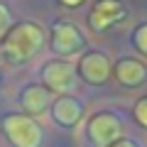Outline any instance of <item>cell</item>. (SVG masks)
Here are the masks:
<instances>
[{
    "mask_svg": "<svg viewBox=\"0 0 147 147\" xmlns=\"http://www.w3.org/2000/svg\"><path fill=\"white\" fill-rule=\"evenodd\" d=\"M3 127H5L7 137H10V142L15 147H39L42 145V130L27 115H7Z\"/></svg>",
    "mask_w": 147,
    "mask_h": 147,
    "instance_id": "2",
    "label": "cell"
},
{
    "mask_svg": "<svg viewBox=\"0 0 147 147\" xmlns=\"http://www.w3.org/2000/svg\"><path fill=\"white\" fill-rule=\"evenodd\" d=\"M54 105L52 91L42 88V86H30V88L22 93V108L27 113H44V108Z\"/></svg>",
    "mask_w": 147,
    "mask_h": 147,
    "instance_id": "8",
    "label": "cell"
},
{
    "mask_svg": "<svg viewBox=\"0 0 147 147\" xmlns=\"http://www.w3.org/2000/svg\"><path fill=\"white\" fill-rule=\"evenodd\" d=\"M52 47L57 54H76L81 47H84V37L76 30V25L71 22H57L54 25V34H52Z\"/></svg>",
    "mask_w": 147,
    "mask_h": 147,
    "instance_id": "4",
    "label": "cell"
},
{
    "mask_svg": "<svg viewBox=\"0 0 147 147\" xmlns=\"http://www.w3.org/2000/svg\"><path fill=\"white\" fill-rule=\"evenodd\" d=\"M52 113L59 125H74L81 118V103L74 98H59V100H54Z\"/></svg>",
    "mask_w": 147,
    "mask_h": 147,
    "instance_id": "10",
    "label": "cell"
},
{
    "mask_svg": "<svg viewBox=\"0 0 147 147\" xmlns=\"http://www.w3.org/2000/svg\"><path fill=\"white\" fill-rule=\"evenodd\" d=\"M10 25H12L10 10H7L5 5H0V39H3V37H7V32H10Z\"/></svg>",
    "mask_w": 147,
    "mask_h": 147,
    "instance_id": "11",
    "label": "cell"
},
{
    "mask_svg": "<svg viewBox=\"0 0 147 147\" xmlns=\"http://www.w3.org/2000/svg\"><path fill=\"white\" fill-rule=\"evenodd\" d=\"M88 135L93 140V145L98 147H113L115 142H120L123 135V125L115 115L110 113H100L88 123Z\"/></svg>",
    "mask_w": 147,
    "mask_h": 147,
    "instance_id": "3",
    "label": "cell"
},
{
    "mask_svg": "<svg viewBox=\"0 0 147 147\" xmlns=\"http://www.w3.org/2000/svg\"><path fill=\"white\" fill-rule=\"evenodd\" d=\"M79 71H81V76H84L86 81H91V84H103L110 76V61H108V57L100 54V52H88V54L81 57Z\"/></svg>",
    "mask_w": 147,
    "mask_h": 147,
    "instance_id": "6",
    "label": "cell"
},
{
    "mask_svg": "<svg viewBox=\"0 0 147 147\" xmlns=\"http://www.w3.org/2000/svg\"><path fill=\"white\" fill-rule=\"evenodd\" d=\"M64 5H69V7H76V5H81V3H84V0H61Z\"/></svg>",
    "mask_w": 147,
    "mask_h": 147,
    "instance_id": "14",
    "label": "cell"
},
{
    "mask_svg": "<svg viewBox=\"0 0 147 147\" xmlns=\"http://www.w3.org/2000/svg\"><path fill=\"white\" fill-rule=\"evenodd\" d=\"M113 147H135V145H132V142H127V140H120V142H115Z\"/></svg>",
    "mask_w": 147,
    "mask_h": 147,
    "instance_id": "15",
    "label": "cell"
},
{
    "mask_svg": "<svg viewBox=\"0 0 147 147\" xmlns=\"http://www.w3.org/2000/svg\"><path fill=\"white\" fill-rule=\"evenodd\" d=\"M135 44H137V49H140V52L147 54V25H142L140 30H137V34H135Z\"/></svg>",
    "mask_w": 147,
    "mask_h": 147,
    "instance_id": "13",
    "label": "cell"
},
{
    "mask_svg": "<svg viewBox=\"0 0 147 147\" xmlns=\"http://www.w3.org/2000/svg\"><path fill=\"white\" fill-rule=\"evenodd\" d=\"M76 84V74L69 64L64 61H52L44 66V86L52 93H66Z\"/></svg>",
    "mask_w": 147,
    "mask_h": 147,
    "instance_id": "5",
    "label": "cell"
},
{
    "mask_svg": "<svg viewBox=\"0 0 147 147\" xmlns=\"http://www.w3.org/2000/svg\"><path fill=\"white\" fill-rule=\"evenodd\" d=\"M42 42H44V32L37 25H32V22H25V25H20V27L7 32L5 54L12 61H27V59H32L39 52Z\"/></svg>",
    "mask_w": 147,
    "mask_h": 147,
    "instance_id": "1",
    "label": "cell"
},
{
    "mask_svg": "<svg viewBox=\"0 0 147 147\" xmlns=\"http://www.w3.org/2000/svg\"><path fill=\"white\" fill-rule=\"evenodd\" d=\"M135 118H137V123H140V125L147 127V98L137 100V105H135Z\"/></svg>",
    "mask_w": 147,
    "mask_h": 147,
    "instance_id": "12",
    "label": "cell"
},
{
    "mask_svg": "<svg viewBox=\"0 0 147 147\" xmlns=\"http://www.w3.org/2000/svg\"><path fill=\"white\" fill-rule=\"evenodd\" d=\"M145 74H147L145 64L135 61V59H123V61H118V66H115L118 81L125 84V86H137V84H142V81H145Z\"/></svg>",
    "mask_w": 147,
    "mask_h": 147,
    "instance_id": "9",
    "label": "cell"
},
{
    "mask_svg": "<svg viewBox=\"0 0 147 147\" xmlns=\"http://www.w3.org/2000/svg\"><path fill=\"white\" fill-rule=\"evenodd\" d=\"M120 17H125V7L118 0H98L91 12V27L93 30H105L108 25L118 22Z\"/></svg>",
    "mask_w": 147,
    "mask_h": 147,
    "instance_id": "7",
    "label": "cell"
}]
</instances>
